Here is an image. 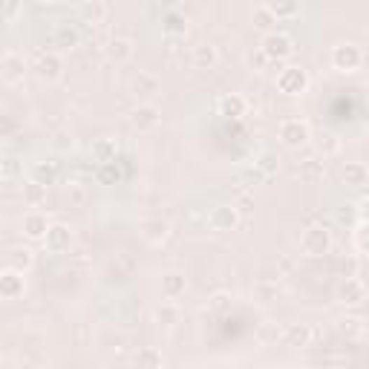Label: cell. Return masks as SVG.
I'll list each match as a JSON object with an SVG mask.
<instances>
[{
	"label": "cell",
	"instance_id": "6da1fadb",
	"mask_svg": "<svg viewBox=\"0 0 369 369\" xmlns=\"http://www.w3.org/2000/svg\"><path fill=\"white\" fill-rule=\"evenodd\" d=\"M277 136H280V141H283L286 147L298 151V147H303V144L312 141V127L306 125L303 118H286V121H280Z\"/></svg>",
	"mask_w": 369,
	"mask_h": 369
},
{
	"label": "cell",
	"instance_id": "7a4b0ae2",
	"mask_svg": "<svg viewBox=\"0 0 369 369\" xmlns=\"http://www.w3.org/2000/svg\"><path fill=\"white\" fill-rule=\"evenodd\" d=\"M300 249L309 257H323V254L332 251V234L326 228H321V225H312L300 237Z\"/></svg>",
	"mask_w": 369,
	"mask_h": 369
},
{
	"label": "cell",
	"instance_id": "3957f363",
	"mask_svg": "<svg viewBox=\"0 0 369 369\" xmlns=\"http://www.w3.org/2000/svg\"><path fill=\"white\" fill-rule=\"evenodd\" d=\"M363 64V49L358 43H337L332 49V67L337 72H358Z\"/></svg>",
	"mask_w": 369,
	"mask_h": 369
},
{
	"label": "cell",
	"instance_id": "277c9868",
	"mask_svg": "<svg viewBox=\"0 0 369 369\" xmlns=\"http://www.w3.org/2000/svg\"><path fill=\"white\" fill-rule=\"evenodd\" d=\"M130 125H133V130H139V133H153V130H159V125H162V110H159L153 102H141V104L130 113Z\"/></svg>",
	"mask_w": 369,
	"mask_h": 369
},
{
	"label": "cell",
	"instance_id": "5b68a950",
	"mask_svg": "<svg viewBox=\"0 0 369 369\" xmlns=\"http://www.w3.org/2000/svg\"><path fill=\"white\" fill-rule=\"evenodd\" d=\"M277 90L283 95H300L309 90V72L303 67H286L277 76Z\"/></svg>",
	"mask_w": 369,
	"mask_h": 369
},
{
	"label": "cell",
	"instance_id": "8992f818",
	"mask_svg": "<svg viewBox=\"0 0 369 369\" xmlns=\"http://www.w3.org/2000/svg\"><path fill=\"white\" fill-rule=\"evenodd\" d=\"M263 53L268 61H286L291 53H294V41L286 35V32H268L263 38Z\"/></svg>",
	"mask_w": 369,
	"mask_h": 369
},
{
	"label": "cell",
	"instance_id": "52a82bcc",
	"mask_svg": "<svg viewBox=\"0 0 369 369\" xmlns=\"http://www.w3.org/2000/svg\"><path fill=\"white\" fill-rule=\"evenodd\" d=\"M32 69H35V76H38L41 81H58L61 72H64V61H61L58 53H41V55L35 58Z\"/></svg>",
	"mask_w": 369,
	"mask_h": 369
},
{
	"label": "cell",
	"instance_id": "ba28073f",
	"mask_svg": "<svg viewBox=\"0 0 369 369\" xmlns=\"http://www.w3.org/2000/svg\"><path fill=\"white\" fill-rule=\"evenodd\" d=\"M43 245H46V251H53V254L69 251V245H72V228L67 223H53V225H49V234H46Z\"/></svg>",
	"mask_w": 369,
	"mask_h": 369
},
{
	"label": "cell",
	"instance_id": "9c48e42d",
	"mask_svg": "<svg viewBox=\"0 0 369 369\" xmlns=\"http://www.w3.org/2000/svg\"><path fill=\"white\" fill-rule=\"evenodd\" d=\"M23 76H27V61H23V55L6 53L4 61H0V78H4V84H20Z\"/></svg>",
	"mask_w": 369,
	"mask_h": 369
},
{
	"label": "cell",
	"instance_id": "30bf717a",
	"mask_svg": "<svg viewBox=\"0 0 369 369\" xmlns=\"http://www.w3.org/2000/svg\"><path fill=\"white\" fill-rule=\"evenodd\" d=\"M337 300L340 303H347V306H358L366 300V283L361 277H347V280H340L337 286Z\"/></svg>",
	"mask_w": 369,
	"mask_h": 369
},
{
	"label": "cell",
	"instance_id": "8fae6325",
	"mask_svg": "<svg viewBox=\"0 0 369 369\" xmlns=\"http://www.w3.org/2000/svg\"><path fill=\"white\" fill-rule=\"evenodd\" d=\"M208 223L214 231H234L239 225V211L237 205H216L208 216Z\"/></svg>",
	"mask_w": 369,
	"mask_h": 369
},
{
	"label": "cell",
	"instance_id": "7c38bea8",
	"mask_svg": "<svg viewBox=\"0 0 369 369\" xmlns=\"http://www.w3.org/2000/svg\"><path fill=\"white\" fill-rule=\"evenodd\" d=\"M23 291H27V280H23V274L15 272V268H6V272L0 274V298L18 300V298H23Z\"/></svg>",
	"mask_w": 369,
	"mask_h": 369
},
{
	"label": "cell",
	"instance_id": "4fadbf2b",
	"mask_svg": "<svg viewBox=\"0 0 369 369\" xmlns=\"http://www.w3.org/2000/svg\"><path fill=\"white\" fill-rule=\"evenodd\" d=\"M49 225H53V223L46 219L43 211H29V214H23V223H20L23 234H27L29 239H46Z\"/></svg>",
	"mask_w": 369,
	"mask_h": 369
},
{
	"label": "cell",
	"instance_id": "5bb4252c",
	"mask_svg": "<svg viewBox=\"0 0 369 369\" xmlns=\"http://www.w3.org/2000/svg\"><path fill=\"white\" fill-rule=\"evenodd\" d=\"M159 286H162V298L174 303V300H179L182 294L188 291V277L182 272H167V274H162Z\"/></svg>",
	"mask_w": 369,
	"mask_h": 369
},
{
	"label": "cell",
	"instance_id": "9a60e30c",
	"mask_svg": "<svg viewBox=\"0 0 369 369\" xmlns=\"http://www.w3.org/2000/svg\"><path fill=\"white\" fill-rule=\"evenodd\" d=\"M340 179L347 188H363L369 182V167L363 162H347L340 167Z\"/></svg>",
	"mask_w": 369,
	"mask_h": 369
},
{
	"label": "cell",
	"instance_id": "2e32d148",
	"mask_svg": "<svg viewBox=\"0 0 369 369\" xmlns=\"http://www.w3.org/2000/svg\"><path fill=\"white\" fill-rule=\"evenodd\" d=\"M32 265H35V254H32V249H27V245H18V249H12L6 254V268H15L20 274H27Z\"/></svg>",
	"mask_w": 369,
	"mask_h": 369
},
{
	"label": "cell",
	"instance_id": "e0dca14e",
	"mask_svg": "<svg viewBox=\"0 0 369 369\" xmlns=\"http://www.w3.org/2000/svg\"><path fill=\"white\" fill-rule=\"evenodd\" d=\"M283 340H286V347H294V349H303L312 343V329L309 323H288L286 332H283Z\"/></svg>",
	"mask_w": 369,
	"mask_h": 369
},
{
	"label": "cell",
	"instance_id": "ac0fdd59",
	"mask_svg": "<svg viewBox=\"0 0 369 369\" xmlns=\"http://www.w3.org/2000/svg\"><path fill=\"white\" fill-rule=\"evenodd\" d=\"M190 61L196 69H214L219 64V53H216L214 43H200V46H193Z\"/></svg>",
	"mask_w": 369,
	"mask_h": 369
},
{
	"label": "cell",
	"instance_id": "d6986e66",
	"mask_svg": "<svg viewBox=\"0 0 369 369\" xmlns=\"http://www.w3.org/2000/svg\"><path fill=\"white\" fill-rule=\"evenodd\" d=\"M159 90H162V81L153 76V72H139V76L133 78V92L139 95V98H153V95H159Z\"/></svg>",
	"mask_w": 369,
	"mask_h": 369
},
{
	"label": "cell",
	"instance_id": "ffe728a7",
	"mask_svg": "<svg viewBox=\"0 0 369 369\" xmlns=\"http://www.w3.org/2000/svg\"><path fill=\"white\" fill-rule=\"evenodd\" d=\"M219 113L228 116V118H242L245 113H249V98L239 95V92H231L219 102Z\"/></svg>",
	"mask_w": 369,
	"mask_h": 369
},
{
	"label": "cell",
	"instance_id": "44dd1931",
	"mask_svg": "<svg viewBox=\"0 0 369 369\" xmlns=\"http://www.w3.org/2000/svg\"><path fill=\"white\" fill-rule=\"evenodd\" d=\"M107 55L116 61V64H127L133 58V41L130 38H113L107 43Z\"/></svg>",
	"mask_w": 369,
	"mask_h": 369
},
{
	"label": "cell",
	"instance_id": "7402d4cb",
	"mask_svg": "<svg viewBox=\"0 0 369 369\" xmlns=\"http://www.w3.org/2000/svg\"><path fill=\"white\" fill-rule=\"evenodd\" d=\"M43 200H46V185H41L38 179H29L27 185H23V202L27 205L38 208Z\"/></svg>",
	"mask_w": 369,
	"mask_h": 369
},
{
	"label": "cell",
	"instance_id": "603a6c76",
	"mask_svg": "<svg viewBox=\"0 0 369 369\" xmlns=\"http://www.w3.org/2000/svg\"><path fill=\"white\" fill-rule=\"evenodd\" d=\"M323 174H326V167H323V162H317V159H309V162H303V165H300V179H303V182H309V185L321 182V179H323Z\"/></svg>",
	"mask_w": 369,
	"mask_h": 369
},
{
	"label": "cell",
	"instance_id": "cb8c5ba5",
	"mask_svg": "<svg viewBox=\"0 0 369 369\" xmlns=\"http://www.w3.org/2000/svg\"><path fill=\"white\" fill-rule=\"evenodd\" d=\"M167 231H170V225L165 219H147L144 223V239L147 242H162L167 237Z\"/></svg>",
	"mask_w": 369,
	"mask_h": 369
},
{
	"label": "cell",
	"instance_id": "d4e9b609",
	"mask_svg": "<svg viewBox=\"0 0 369 369\" xmlns=\"http://www.w3.org/2000/svg\"><path fill=\"white\" fill-rule=\"evenodd\" d=\"M314 144H317V151L323 153V159H326V156H335V153L340 151V139H337L335 133H329V130H323L321 136H317Z\"/></svg>",
	"mask_w": 369,
	"mask_h": 369
},
{
	"label": "cell",
	"instance_id": "484cf974",
	"mask_svg": "<svg viewBox=\"0 0 369 369\" xmlns=\"http://www.w3.org/2000/svg\"><path fill=\"white\" fill-rule=\"evenodd\" d=\"M251 23H254L257 29L272 32V23H277V18L272 15V9H268V6L263 4V6H257V9H254V15H251Z\"/></svg>",
	"mask_w": 369,
	"mask_h": 369
},
{
	"label": "cell",
	"instance_id": "4316f807",
	"mask_svg": "<svg viewBox=\"0 0 369 369\" xmlns=\"http://www.w3.org/2000/svg\"><path fill=\"white\" fill-rule=\"evenodd\" d=\"M268 9H272V15L277 18V23L280 20H288V18H298L300 15V6L298 4H280V0H277V4H265Z\"/></svg>",
	"mask_w": 369,
	"mask_h": 369
},
{
	"label": "cell",
	"instance_id": "83f0119b",
	"mask_svg": "<svg viewBox=\"0 0 369 369\" xmlns=\"http://www.w3.org/2000/svg\"><path fill=\"white\" fill-rule=\"evenodd\" d=\"M55 176H58V165H55V162H49V165L38 162V165H35V179H38L41 185H53Z\"/></svg>",
	"mask_w": 369,
	"mask_h": 369
},
{
	"label": "cell",
	"instance_id": "f1b7e54d",
	"mask_svg": "<svg viewBox=\"0 0 369 369\" xmlns=\"http://www.w3.org/2000/svg\"><path fill=\"white\" fill-rule=\"evenodd\" d=\"M81 15H84L87 20H92V23H102V20L110 15V6H107V4H84V6H81Z\"/></svg>",
	"mask_w": 369,
	"mask_h": 369
},
{
	"label": "cell",
	"instance_id": "f546056e",
	"mask_svg": "<svg viewBox=\"0 0 369 369\" xmlns=\"http://www.w3.org/2000/svg\"><path fill=\"white\" fill-rule=\"evenodd\" d=\"M335 268H337V274H340L343 280H347V277H358V268H361V263H358L355 257H337Z\"/></svg>",
	"mask_w": 369,
	"mask_h": 369
},
{
	"label": "cell",
	"instance_id": "4dcf8cb0",
	"mask_svg": "<svg viewBox=\"0 0 369 369\" xmlns=\"http://www.w3.org/2000/svg\"><path fill=\"white\" fill-rule=\"evenodd\" d=\"M136 366L139 369H159L162 366V358H159L156 349H141L139 358H136Z\"/></svg>",
	"mask_w": 369,
	"mask_h": 369
},
{
	"label": "cell",
	"instance_id": "1f68e13d",
	"mask_svg": "<svg viewBox=\"0 0 369 369\" xmlns=\"http://www.w3.org/2000/svg\"><path fill=\"white\" fill-rule=\"evenodd\" d=\"M156 317H159V323H165V326H174V323L179 321V312H176V306H174V303H165V306H159Z\"/></svg>",
	"mask_w": 369,
	"mask_h": 369
},
{
	"label": "cell",
	"instance_id": "d6a6232c",
	"mask_svg": "<svg viewBox=\"0 0 369 369\" xmlns=\"http://www.w3.org/2000/svg\"><path fill=\"white\" fill-rule=\"evenodd\" d=\"M277 165H280V159L274 156V153H263L260 159H257V170H260V174H274V170H277Z\"/></svg>",
	"mask_w": 369,
	"mask_h": 369
},
{
	"label": "cell",
	"instance_id": "836d02e7",
	"mask_svg": "<svg viewBox=\"0 0 369 369\" xmlns=\"http://www.w3.org/2000/svg\"><path fill=\"white\" fill-rule=\"evenodd\" d=\"M95 156L102 159L104 165H110V162H116V147H113L110 141H98V144H95Z\"/></svg>",
	"mask_w": 369,
	"mask_h": 369
},
{
	"label": "cell",
	"instance_id": "e575fe53",
	"mask_svg": "<svg viewBox=\"0 0 369 369\" xmlns=\"http://www.w3.org/2000/svg\"><path fill=\"white\" fill-rule=\"evenodd\" d=\"M337 219H340V223H355V219H358V208L355 205H343L337 211Z\"/></svg>",
	"mask_w": 369,
	"mask_h": 369
},
{
	"label": "cell",
	"instance_id": "d590c367",
	"mask_svg": "<svg viewBox=\"0 0 369 369\" xmlns=\"http://www.w3.org/2000/svg\"><path fill=\"white\" fill-rule=\"evenodd\" d=\"M55 41H61V43H69V46H72V43H76V41H78V35H76V32H72V29H69V32H67V29H58V35H55Z\"/></svg>",
	"mask_w": 369,
	"mask_h": 369
},
{
	"label": "cell",
	"instance_id": "8d00e7d4",
	"mask_svg": "<svg viewBox=\"0 0 369 369\" xmlns=\"http://www.w3.org/2000/svg\"><path fill=\"white\" fill-rule=\"evenodd\" d=\"M358 249H361V251H369V225H363V228L358 231Z\"/></svg>",
	"mask_w": 369,
	"mask_h": 369
},
{
	"label": "cell",
	"instance_id": "74e56055",
	"mask_svg": "<svg viewBox=\"0 0 369 369\" xmlns=\"http://www.w3.org/2000/svg\"><path fill=\"white\" fill-rule=\"evenodd\" d=\"M358 219L363 225H369V200H363L361 205H358Z\"/></svg>",
	"mask_w": 369,
	"mask_h": 369
},
{
	"label": "cell",
	"instance_id": "f35d334b",
	"mask_svg": "<svg viewBox=\"0 0 369 369\" xmlns=\"http://www.w3.org/2000/svg\"><path fill=\"white\" fill-rule=\"evenodd\" d=\"M265 64H272V61H268V58H265V53H263V49H260V53H257V55H251V67H257V69H263Z\"/></svg>",
	"mask_w": 369,
	"mask_h": 369
},
{
	"label": "cell",
	"instance_id": "ab89813d",
	"mask_svg": "<svg viewBox=\"0 0 369 369\" xmlns=\"http://www.w3.org/2000/svg\"><path fill=\"white\" fill-rule=\"evenodd\" d=\"M249 205H251V200H249V196H242V200L237 202V211H251Z\"/></svg>",
	"mask_w": 369,
	"mask_h": 369
},
{
	"label": "cell",
	"instance_id": "60d3db41",
	"mask_svg": "<svg viewBox=\"0 0 369 369\" xmlns=\"http://www.w3.org/2000/svg\"><path fill=\"white\" fill-rule=\"evenodd\" d=\"M72 202H84V190H81V188L72 190Z\"/></svg>",
	"mask_w": 369,
	"mask_h": 369
},
{
	"label": "cell",
	"instance_id": "b9f144b4",
	"mask_svg": "<svg viewBox=\"0 0 369 369\" xmlns=\"http://www.w3.org/2000/svg\"><path fill=\"white\" fill-rule=\"evenodd\" d=\"M159 369H165V366H159Z\"/></svg>",
	"mask_w": 369,
	"mask_h": 369
}]
</instances>
